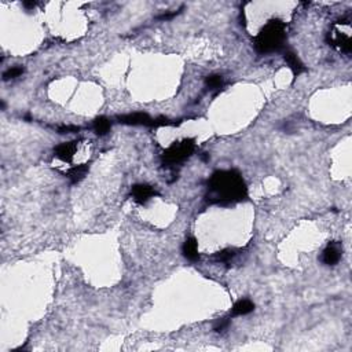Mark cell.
Instances as JSON below:
<instances>
[{"label":"cell","mask_w":352,"mask_h":352,"mask_svg":"<svg viewBox=\"0 0 352 352\" xmlns=\"http://www.w3.org/2000/svg\"><path fill=\"white\" fill-rule=\"evenodd\" d=\"M182 252L186 259L190 260V261H197L200 259V253H198V242L194 237L187 238L183 244L182 248Z\"/></svg>","instance_id":"obj_9"},{"label":"cell","mask_w":352,"mask_h":352,"mask_svg":"<svg viewBox=\"0 0 352 352\" xmlns=\"http://www.w3.org/2000/svg\"><path fill=\"white\" fill-rule=\"evenodd\" d=\"M110 121L106 117H98L94 121V131L99 136H105L110 131Z\"/></svg>","instance_id":"obj_13"},{"label":"cell","mask_w":352,"mask_h":352,"mask_svg":"<svg viewBox=\"0 0 352 352\" xmlns=\"http://www.w3.org/2000/svg\"><path fill=\"white\" fill-rule=\"evenodd\" d=\"M77 131H80V128L76 125H62L58 128L59 134H72V132H77Z\"/></svg>","instance_id":"obj_18"},{"label":"cell","mask_w":352,"mask_h":352,"mask_svg":"<svg viewBox=\"0 0 352 352\" xmlns=\"http://www.w3.org/2000/svg\"><path fill=\"white\" fill-rule=\"evenodd\" d=\"M131 196L134 198V201L138 204H146L150 198L157 196V192L150 185L146 183H139V185L132 186L131 189Z\"/></svg>","instance_id":"obj_5"},{"label":"cell","mask_w":352,"mask_h":352,"mask_svg":"<svg viewBox=\"0 0 352 352\" xmlns=\"http://www.w3.org/2000/svg\"><path fill=\"white\" fill-rule=\"evenodd\" d=\"M234 256H235L234 249H224V251H222V252L217 253V260H220V261H223V263H227V261H230Z\"/></svg>","instance_id":"obj_16"},{"label":"cell","mask_w":352,"mask_h":352,"mask_svg":"<svg viewBox=\"0 0 352 352\" xmlns=\"http://www.w3.org/2000/svg\"><path fill=\"white\" fill-rule=\"evenodd\" d=\"M254 309V304L248 300V299H242V300H238L237 303L234 304V307L231 309V315L233 316H242V315H248L251 314L252 311Z\"/></svg>","instance_id":"obj_10"},{"label":"cell","mask_w":352,"mask_h":352,"mask_svg":"<svg viewBox=\"0 0 352 352\" xmlns=\"http://www.w3.org/2000/svg\"><path fill=\"white\" fill-rule=\"evenodd\" d=\"M24 6L26 8H33V7L36 6V3L35 1H24Z\"/></svg>","instance_id":"obj_19"},{"label":"cell","mask_w":352,"mask_h":352,"mask_svg":"<svg viewBox=\"0 0 352 352\" xmlns=\"http://www.w3.org/2000/svg\"><path fill=\"white\" fill-rule=\"evenodd\" d=\"M248 196V189L240 173L230 171H217L208 180L206 201L210 204H235L241 202Z\"/></svg>","instance_id":"obj_1"},{"label":"cell","mask_w":352,"mask_h":352,"mask_svg":"<svg viewBox=\"0 0 352 352\" xmlns=\"http://www.w3.org/2000/svg\"><path fill=\"white\" fill-rule=\"evenodd\" d=\"M90 169V165L88 164H80V165H76V167L70 168L68 172H66V176L69 178V180L72 183H79L81 180L86 178L87 172Z\"/></svg>","instance_id":"obj_11"},{"label":"cell","mask_w":352,"mask_h":352,"mask_svg":"<svg viewBox=\"0 0 352 352\" xmlns=\"http://www.w3.org/2000/svg\"><path fill=\"white\" fill-rule=\"evenodd\" d=\"M25 72V69L22 66H12V68L7 69L6 72L3 73V80H12L17 79L19 76H22Z\"/></svg>","instance_id":"obj_15"},{"label":"cell","mask_w":352,"mask_h":352,"mask_svg":"<svg viewBox=\"0 0 352 352\" xmlns=\"http://www.w3.org/2000/svg\"><path fill=\"white\" fill-rule=\"evenodd\" d=\"M285 61H286V63L289 65V68L292 69V72H293V74L295 76H297V74H300L302 72H304V65L303 62L300 61V58L293 52V51H286L285 52Z\"/></svg>","instance_id":"obj_12"},{"label":"cell","mask_w":352,"mask_h":352,"mask_svg":"<svg viewBox=\"0 0 352 352\" xmlns=\"http://www.w3.org/2000/svg\"><path fill=\"white\" fill-rule=\"evenodd\" d=\"M76 150H77V142H76V141H72V142L61 143L59 146H56L54 153H55L56 157L61 161H63V162H72Z\"/></svg>","instance_id":"obj_7"},{"label":"cell","mask_w":352,"mask_h":352,"mask_svg":"<svg viewBox=\"0 0 352 352\" xmlns=\"http://www.w3.org/2000/svg\"><path fill=\"white\" fill-rule=\"evenodd\" d=\"M196 149L193 139H183L180 142H175L169 149H167L162 154V162L164 167L172 168L182 164L193 154Z\"/></svg>","instance_id":"obj_3"},{"label":"cell","mask_w":352,"mask_h":352,"mask_svg":"<svg viewBox=\"0 0 352 352\" xmlns=\"http://www.w3.org/2000/svg\"><path fill=\"white\" fill-rule=\"evenodd\" d=\"M330 43L332 46H334L337 50H340L346 54H350L351 52V39L350 36H346L343 35L341 32H333L330 35Z\"/></svg>","instance_id":"obj_8"},{"label":"cell","mask_w":352,"mask_h":352,"mask_svg":"<svg viewBox=\"0 0 352 352\" xmlns=\"http://www.w3.org/2000/svg\"><path fill=\"white\" fill-rule=\"evenodd\" d=\"M205 87L213 91V90H220L223 87V77L219 74H210L205 77Z\"/></svg>","instance_id":"obj_14"},{"label":"cell","mask_w":352,"mask_h":352,"mask_svg":"<svg viewBox=\"0 0 352 352\" xmlns=\"http://www.w3.org/2000/svg\"><path fill=\"white\" fill-rule=\"evenodd\" d=\"M286 40V25L279 19L268 21L254 39V49L259 54L277 52Z\"/></svg>","instance_id":"obj_2"},{"label":"cell","mask_w":352,"mask_h":352,"mask_svg":"<svg viewBox=\"0 0 352 352\" xmlns=\"http://www.w3.org/2000/svg\"><path fill=\"white\" fill-rule=\"evenodd\" d=\"M118 123L125 124V125H145V127H154V118H151L148 113L143 111H136L130 114H123L117 116Z\"/></svg>","instance_id":"obj_4"},{"label":"cell","mask_w":352,"mask_h":352,"mask_svg":"<svg viewBox=\"0 0 352 352\" xmlns=\"http://www.w3.org/2000/svg\"><path fill=\"white\" fill-rule=\"evenodd\" d=\"M341 254H343V248L340 247V244L332 242V244H329L328 248L323 251V253H322V261H323V264H326V266H334V264H337V263L340 261Z\"/></svg>","instance_id":"obj_6"},{"label":"cell","mask_w":352,"mask_h":352,"mask_svg":"<svg viewBox=\"0 0 352 352\" xmlns=\"http://www.w3.org/2000/svg\"><path fill=\"white\" fill-rule=\"evenodd\" d=\"M229 323L230 321L227 319V318H222V319H219V321L216 322V325L213 326V330H215L216 333H220V332H223L224 329H227Z\"/></svg>","instance_id":"obj_17"}]
</instances>
